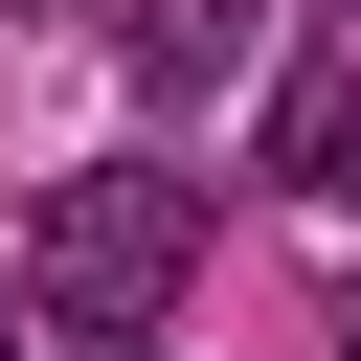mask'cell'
<instances>
[{
    "label": "cell",
    "instance_id": "6da1fadb",
    "mask_svg": "<svg viewBox=\"0 0 361 361\" xmlns=\"http://www.w3.org/2000/svg\"><path fill=\"white\" fill-rule=\"evenodd\" d=\"M180 271H203V180H158V158H90V180H45V316H90V338H158L180 316Z\"/></svg>",
    "mask_w": 361,
    "mask_h": 361
},
{
    "label": "cell",
    "instance_id": "7a4b0ae2",
    "mask_svg": "<svg viewBox=\"0 0 361 361\" xmlns=\"http://www.w3.org/2000/svg\"><path fill=\"white\" fill-rule=\"evenodd\" d=\"M271 180H293V203H338V226H361V45H316V68H293V90H271Z\"/></svg>",
    "mask_w": 361,
    "mask_h": 361
},
{
    "label": "cell",
    "instance_id": "3957f363",
    "mask_svg": "<svg viewBox=\"0 0 361 361\" xmlns=\"http://www.w3.org/2000/svg\"><path fill=\"white\" fill-rule=\"evenodd\" d=\"M248 68V0H135V90H226Z\"/></svg>",
    "mask_w": 361,
    "mask_h": 361
},
{
    "label": "cell",
    "instance_id": "277c9868",
    "mask_svg": "<svg viewBox=\"0 0 361 361\" xmlns=\"http://www.w3.org/2000/svg\"><path fill=\"white\" fill-rule=\"evenodd\" d=\"M23 338H45V293H23V271H0V361H23Z\"/></svg>",
    "mask_w": 361,
    "mask_h": 361
},
{
    "label": "cell",
    "instance_id": "5b68a950",
    "mask_svg": "<svg viewBox=\"0 0 361 361\" xmlns=\"http://www.w3.org/2000/svg\"><path fill=\"white\" fill-rule=\"evenodd\" d=\"M338 361H361V293H338Z\"/></svg>",
    "mask_w": 361,
    "mask_h": 361
},
{
    "label": "cell",
    "instance_id": "8992f818",
    "mask_svg": "<svg viewBox=\"0 0 361 361\" xmlns=\"http://www.w3.org/2000/svg\"><path fill=\"white\" fill-rule=\"evenodd\" d=\"M338 45H361V0H338Z\"/></svg>",
    "mask_w": 361,
    "mask_h": 361
}]
</instances>
